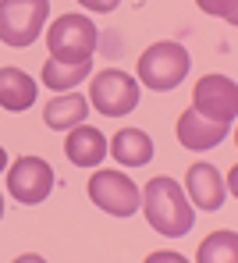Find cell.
Returning a JSON list of instances; mask_svg holds the SVG:
<instances>
[{
	"label": "cell",
	"instance_id": "obj_18",
	"mask_svg": "<svg viewBox=\"0 0 238 263\" xmlns=\"http://www.w3.org/2000/svg\"><path fill=\"white\" fill-rule=\"evenodd\" d=\"M14 263H47L43 256H36V253H25V256H18Z\"/></svg>",
	"mask_w": 238,
	"mask_h": 263
},
{
	"label": "cell",
	"instance_id": "obj_13",
	"mask_svg": "<svg viewBox=\"0 0 238 263\" xmlns=\"http://www.w3.org/2000/svg\"><path fill=\"white\" fill-rule=\"evenodd\" d=\"M32 103H36V82L14 64L0 68V107L18 114V110H29Z\"/></svg>",
	"mask_w": 238,
	"mask_h": 263
},
{
	"label": "cell",
	"instance_id": "obj_16",
	"mask_svg": "<svg viewBox=\"0 0 238 263\" xmlns=\"http://www.w3.org/2000/svg\"><path fill=\"white\" fill-rule=\"evenodd\" d=\"M89 71H93V61H78V64L47 61V64H43V82H47L53 92H64V89H75Z\"/></svg>",
	"mask_w": 238,
	"mask_h": 263
},
{
	"label": "cell",
	"instance_id": "obj_14",
	"mask_svg": "<svg viewBox=\"0 0 238 263\" xmlns=\"http://www.w3.org/2000/svg\"><path fill=\"white\" fill-rule=\"evenodd\" d=\"M86 118H89V100L78 92H64V96L50 100L43 110V121L50 128H78Z\"/></svg>",
	"mask_w": 238,
	"mask_h": 263
},
{
	"label": "cell",
	"instance_id": "obj_1",
	"mask_svg": "<svg viewBox=\"0 0 238 263\" xmlns=\"http://www.w3.org/2000/svg\"><path fill=\"white\" fill-rule=\"evenodd\" d=\"M143 214L149 220L153 231L167 235V238H182L189 235L192 224H195V210L189 206L182 185L174 178L160 175V178H149L143 189Z\"/></svg>",
	"mask_w": 238,
	"mask_h": 263
},
{
	"label": "cell",
	"instance_id": "obj_7",
	"mask_svg": "<svg viewBox=\"0 0 238 263\" xmlns=\"http://www.w3.org/2000/svg\"><path fill=\"white\" fill-rule=\"evenodd\" d=\"M192 110L213 125H231L238 114V86L224 75H203L192 89Z\"/></svg>",
	"mask_w": 238,
	"mask_h": 263
},
{
	"label": "cell",
	"instance_id": "obj_20",
	"mask_svg": "<svg viewBox=\"0 0 238 263\" xmlns=\"http://www.w3.org/2000/svg\"><path fill=\"white\" fill-rule=\"evenodd\" d=\"M0 217H4V196H0Z\"/></svg>",
	"mask_w": 238,
	"mask_h": 263
},
{
	"label": "cell",
	"instance_id": "obj_15",
	"mask_svg": "<svg viewBox=\"0 0 238 263\" xmlns=\"http://www.w3.org/2000/svg\"><path fill=\"white\" fill-rule=\"evenodd\" d=\"M195 263H238V235L235 231H213L199 242Z\"/></svg>",
	"mask_w": 238,
	"mask_h": 263
},
{
	"label": "cell",
	"instance_id": "obj_11",
	"mask_svg": "<svg viewBox=\"0 0 238 263\" xmlns=\"http://www.w3.org/2000/svg\"><path fill=\"white\" fill-rule=\"evenodd\" d=\"M64 153L75 167H96L103 157H107V139L103 132L93 128V125H78V128L68 132L64 139Z\"/></svg>",
	"mask_w": 238,
	"mask_h": 263
},
{
	"label": "cell",
	"instance_id": "obj_19",
	"mask_svg": "<svg viewBox=\"0 0 238 263\" xmlns=\"http://www.w3.org/2000/svg\"><path fill=\"white\" fill-rule=\"evenodd\" d=\"M4 167H7V149L0 146V171H4Z\"/></svg>",
	"mask_w": 238,
	"mask_h": 263
},
{
	"label": "cell",
	"instance_id": "obj_8",
	"mask_svg": "<svg viewBox=\"0 0 238 263\" xmlns=\"http://www.w3.org/2000/svg\"><path fill=\"white\" fill-rule=\"evenodd\" d=\"M7 189H11V196L18 203L36 206V203H43L53 192V167L43 157H22L7 171Z\"/></svg>",
	"mask_w": 238,
	"mask_h": 263
},
{
	"label": "cell",
	"instance_id": "obj_6",
	"mask_svg": "<svg viewBox=\"0 0 238 263\" xmlns=\"http://www.w3.org/2000/svg\"><path fill=\"white\" fill-rule=\"evenodd\" d=\"M89 199L110 217H132L143 203V192L125 171H96L89 178Z\"/></svg>",
	"mask_w": 238,
	"mask_h": 263
},
{
	"label": "cell",
	"instance_id": "obj_9",
	"mask_svg": "<svg viewBox=\"0 0 238 263\" xmlns=\"http://www.w3.org/2000/svg\"><path fill=\"white\" fill-rule=\"evenodd\" d=\"M185 189H189V199L192 206H199V210H221L224 206V178L221 171L213 167V164H192L189 175H185Z\"/></svg>",
	"mask_w": 238,
	"mask_h": 263
},
{
	"label": "cell",
	"instance_id": "obj_10",
	"mask_svg": "<svg viewBox=\"0 0 238 263\" xmlns=\"http://www.w3.org/2000/svg\"><path fill=\"white\" fill-rule=\"evenodd\" d=\"M174 132H178V142H182L185 149H195V153H199V149H213L217 142H224V135L231 132V125H213V121L199 118L189 107V110L178 118Z\"/></svg>",
	"mask_w": 238,
	"mask_h": 263
},
{
	"label": "cell",
	"instance_id": "obj_3",
	"mask_svg": "<svg viewBox=\"0 0 238 263\" xmlns=\"http://www.w3.org/2000/svg\"><path fill=\"white\" fill-rule=\"evenodd\" d=\"M100 43L96 25L82 14H61L53 18L47 32V46H50V61H64V64H78V61H93V50Z\"/></svg>",
	"mask_w": 238,
	"mask_h": 263
},
{
	"label": "cell",
	"instance_id": "obj_17",
	"mask_svg": "<svg viewBox=\"0 0 238 263\" xmlns=\"http://www.w3.org/2000/svg\"><path fill=\"white\" fill-rule=\"evenodd\" d=\"M146 263H189L182 253H167V249H156V253H149Z\"/></svg>",
	"mask_w": 238,
	"mask_h": 263
},
{
	"label": "cell",
	"instance_id": "obj_5",
	"mask_svg": "<svg viewBox=\"0 0 238 263\" xmlns=\"http://www.w3.org/2000/svg\"><path fill=\"white\" fill-rule=\"evenodd\" d=\"M139 82L128 75V71H121V68H107V71H100L93 79V86H89V103H93L100 114H107V118H125V114H132L135 107H139Z\"/></svg>",
	"mask_w": 238,
	"mask_h": 263
},
{
	"label": "cell",
	"instance_id": "obj_12",
	"mask_svg": "<svg viewBox=\"0 0 238 263\" xmlns=\"http://www.w3.org/2000/svg\"><path fill=\"white\" fill-rule=\"evenodd\" d=\"M110 157L117 160V164H125V167H143L153 160V139L139 128H121L114 132V139H110Z\"/></svg>",
	"mask_w": 238,
	"mask_h": 263
},
{
	"label": "cell",
	"instance_id": "obj_4",
	"mask_svg": "<svg viewBox=\"0 0 238 263\" xmlns=\"http://www.w3.org/2000/svg\"><path fill=\"white\" fill-rule=\"evenodd\" d=\"M50 14L47 0H0V43L29 46L43 32Z\"/></svg>",
	"mask_w": 238,
	"mask_h": 263
},
{
	"label": "cell",
	"instance_id": "obj_2",
	"mask_svg": "<svg viewBox=\"0 0 238 263\" xmlns=\"http://www.w3.org/2000/svg\"><path fill=\"white\" fill-rule=\"evenodd\" d=\"M185 75H189V50L174 40L153 43L139 53V82L146 89L167 92V89L182 86Z\"/></svg>",
	"mask_w": 238,
	"mask_h": 263
}]
</instances>
